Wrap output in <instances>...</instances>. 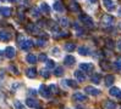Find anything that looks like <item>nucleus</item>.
Here are the masks:
<instances>
[{
    "label": "nucleus",
    "instance_id": "obj_1",
    "mask_svg": "<svg viewBox=\"0 0 121 109\" xmlns=\"http://www.w3.org/2000/svg\"><path fill=\"white\" fill-rule=\"evenodd\" d=\"M78 19H80L82 22V24L86 26V27H93L94 26L93 18L91 16H88V15H86V13H81L80 16H78Z\"/></svg>",
    "mask_w": 121,
    "mask_h": 109
},
{
    "label": "nucleus",
    "instance_id": "obj_2",
    "mask_svg": "<svg viewBox=\"0 0 121 109\" xmlns=\"http://www.w3.org/2000/svg\"><path fill=\"white\" fill-rule=\"evenodd\" d=\"M114 17L111 16V15H104V16L102 17V19H100V22H102V24L104 26V27H111L112 24H114Z\"/></svg>",
    "mask_w": 121,
    "mask_h": 109
},
{
    "label": "nucleus",
    "instance_id": "obj_3",
    "mask_svg": "<svg viewBox=\"0 0 121 109\" xmlns=\"http://www.w3.org/2000/svg\"><path fill=\"white\" fill-rule=\"evenodd\" d=\"M26 104L30 107V108H34V109H42V107L39 105L38 103V101L37 99H34V98H27L26 99Z\"/></svg>",
    "mask_w": 121,
    "mask_h": 109
},
{
    "label": "nucleus",
    "instance_id": "obj_4",
    "mask_svg": "<svg viewBox=\"0 0 121 109\" xmlns=\"http://www.w3.org/2000/svg\"><path fill=\"white\" fill-rule=\"evenodd\" d=\"M39 93H40V96L42 97H44V98H49L50 97V91H49V87L45 86V85H40L39 87Z\"/></svg>",
    "mask_w": 121,
    "mask_h": 109
},
{
    "label": "nucleus",
    "instance_id": "obj_5",
    "mask_svg": "<svg viewBox=\"0 0 121 109\" xmlns=\"http://www.w3.org/2000/svg\"><path fill=\"white\" fill-rule=\"evenodd\" d=\"M84 92H86L87 94H89V96H98V94L100 93V91H99L98 89L92 87V86H86L84 87Z\"/></svg>",
    "mask_w": 121,
    "mask_h": 109
},
{
    "label": "nucleus",
    "instance_id": "obj_6",
    "mask_svg": "<svg viewBox=\"0 0 121 109\" xmlns=\"http://www.w3.org/2000/svg\"><path fill=\"white\" fill-rule=\"evenodd\" d=\"M26 29L30 33H32V34H39L40 33V30H39V27L37 26V24H34V23H30V24H27L26 26Z\"/></svg>",
    "mask_w": 121,
    "mask_h": 109
},
{
    "label": "nucleus",
    "instance_id": "obj_7",
    "mask_svg": "<svg viewBox=\"0 0 121 109\" xmlns=\"http://www.w3.org/2000/svg\"><path fill=\"white\" fill-rule=\"evenodd\" d=\"M72 99L76 101V102H86L87 101V96L86 94H83L81 92H76L72 94Z\"/></svg>",
    "mask_w": 121,
    "mask_h": 109
},
{
    "label": "nucleus",
    "instance_id": "obj_8",
    "mask_svg": "<svg viewBox=\"0 0 121 109\" xmlns=\"http://www.w3.org/2000/svg\"><path fill=\"white\" fill-rule=\"evenodd\" d=\"M5 56L9 58V60H11V58H13L16 56V51L15 49H13L12 46H9V47H6L5 49Z\"/></svg>",
    "mask_w": 121,
    "mask_h": 109
},
{
    "label": "nucleus",
    "instance_id": "obj_9",
    "mask_svg": "<svg viewBox=\"0 0 121 109\" xmlns=\"http://www.w3.org/2000/svg\"><path fill=\"white\" fill-rule=\"evenodd\" d=\"M10 39H11V33L10 32H8V30H1L0 32V41L6 42Z\"/></svg>",
    "mask_w": 121,
    "mask_h": 109
},
{
    "label": "nucleus",
    "instance_id": "obj_10",
    "mask_svg": "<svg viewBox=\"0 0 121 109\" xmlns=\"http://www.w3.org/2000/svg\"><path fill=\"white\" fill-rule=\"evenodd\" d=\"M93 68L94 67L92 63H81L80 64V70H82V71H92Z\"/></svg>",
    "mask_w": 121,
    "mask_h": 109
},
{
    "label": "nucleus",
    "instance_id": "obj_11",
    "mask_svg": "<svg viewBox=\"0 0 121 109\" xmlns=\"http://www.w3.org/2000/svg\"><path fill=\"white\" fill-rule=\"evenodd\" d=\"M75 62H76L75 57H73V56H71V55L66 56V57H65V60H64V63H65V65H67V67H72V65L75 64Z\"/></svg>",
    "mask_w": 121,
    "mask_h": 109
},
{
    "label": "nucleus",
    "instance_id": "obj_12",
    "mask_svg": "<svg viewBox=\"0 0 121 109\" xmlns=\"http://www.w3.org/2000/svg\"><path fill=\"white\" fill-rule=\"evenodd\" d=\"M103 4H104L105 9L108 11H112L114 9H115V4H114L112 0H103Z\"/></svg>",
    "mask_w": 121,
    "mask_h": 109
},
{
    "label": "nucleus",
    "instance_id": "obj_13",
    "mask_svg": "<svg viewBox=\"0 0 121 109\" xmlns=\"http://www.w3.org/2000/svg\"><path fill=\"white\" fill-rule=\"evenodd\" d=\"M109 93L112 97H121V91H120L119 87H110Z\"/></svg>",
    "mask_w": 121,
    "mask_h": 109
},
{
    "label": "nucleus",
    "instance_id": "obj_14",
    "mask_svg": "<svg viewBox=\"0 0 121 109\" xmlns=\"http://www.w3.org/2000/svg\"><path fill=\"white\" fill-rule=\"evenodd\" d=\"M32 46H33V41L28 39V40H25V41L22 42V45H21V49L25 50V51H28Z\"/></svg>",
    "mask_w": 121,
    "mask_h": 109
},
{
    "label": "nucleus",
    "instance_id": "obj_15",
    "mask_svg": "<svg viewBox=\"0 0 121 109\" xmlns=\"http://www.w3.org/2000/svg\"><path fill=\"white\" fill-rule=\"evenodd\" d=\"M75 78L78 80V81H84L86 80V75L82 70H76L75 71Z\"/></svg>",
    "mask_w": 121,
    "mask_h": 109
},
{
    "label": "nucleus",
    "instance_id": "obj_16",
    "mask_svg": "<svg viewBox=\"0 0 121 109\" xmlns=\"http://www.w3.org/2000/svg\"><path fill=\"white\" fill-rule=\"evenodd\" d=\"M26 75L28 78H31V79L35 78V76H37V69H35V68H28L26 70Z\"/></svg>",
    "mask_w": 121,
    "mask_h": 109
},
{
    "label": "nucleus",
    "instance_id": "obj_17",
    "mask_svg": "<svg viewBox=\"0 0 121 109\" xmlns=\"http://www.w3.org/2000/svg\"><path fill=\"white\" fill-rule=\"evenodd\" d=\"M0 15L4 17H9L11 15V9L10 7H0Z\"/></svg>",
    "mask_w": 121,
    "mask_h": 109
},
{
    "label": "nucleus",
    "instance_id": "obj_18",
    "mask_svg": "<svg viewBox=\"0 0 121 109\" xmlns=\"http://www.w3.org/2000/svg\"><path fill=\"white\" fill-rule=\"evenodd\" d=\"M114 81H115V76H114V75L109 74V75L105 76V85L106 86H111L114 84Z\"/></svg>",
    "mask_w": 121,
    "mask_h": 109
},
{
    "label": "nucleus",
    "instance_id": "obj_19",
    "mask_svg": "<svg viewBox=\"0 0 121 109\" xmlns=\"http://www.w3.org/2000/svg\"><path fill=\"white\" fill-rule=\"evenodd\" d=\"M26 61L30 64H35L37 63V57H35L34 55H32V53H30V55L26 56Z\"/></svg>",
    "mask_w": 121,
    "mask_h": 109
},
{
    "label": "nucleus",
    "instance_id": "obj_20",
    "mask_svg": "<svg viewBox=\"0 0 121 109\" xmlns=\"http://www.w3.org/2000/svg\"><path fill=\"white\" fill-rule=\"evenodd\" d=\"M91 81L92 83H93V84H99V83H100L102 81V75L100 74H93V75H92V78H91Z\"/></svg>",
    "mask_w": 121,
    "mask_h": 109
},
{
    "label": "nucleus",
    "instance_id": "obj_21",
    "mask_svg": "<svg viewBox=\"0 0 121 109\" xmlns=\"http://www.w3.org/2000/svg\"><path fill=\"white\" fill-rule=\"evenodd\" d=\"M78 53L82 55V56H88L89 55V49L86 47V46H81V47H78Z\"/></svg>",
    "mask_w": 121,
    "mask_h": 109
},
{
    "label": "nucleus",
    "instance_id": "obj_22",
    "mask_svg": "<svg viewBox=\"0 0 121 109\" xmlns=\"http://www.w3.org/2000/svg\"><path fill=\"white\" fill-rule=\"evenodd\" d=\"M53 9L55 11H58V12H62L64 11V6H62V4L60 1H55L54 5H53Z\"/></svg>",
    "mask_w": 121,
    "mask_h": 109
},
{
    "label": "nucleus",
    "instance_id": "obj_23",
    "mask_svg": "<svg viewBox=\"0 0 121 109\" xmlns=\"http://www.w3.org/2000/svg\"><path fill=\"white\" fill-rule=\"evenodd\" d=\"M105 109H115L116 108V103L114 101H106L105 104H104Z\"/></svg>",
    "mask_w": 121,
    "mask_h": 109
},
{
    "label": "nucleus",
    "instance_id": "obj_24",
    "mask_svg": "<svg viewBox=\"0 0 121 109\" xmlns=\"http://www.w3.org/2000/svg\"><path fill=\"white\" fill-rule=\"evenodd\" d=\"M70 10L72 11V12H80L81 11V7H80V5H78L77 3H71L70 4Z\"/></svg>",
    "mask_w": 121,
    "mask_h": 109
},
{
    "label": "nucleus",
    "instance_id": "obj_25",
    "mask_svg": "<svg viewBox=\"0 0 121 109\" xmlns=\"http://www.w3.org/2000/svg\"><path fill=\"white\" fill-rule=\"evenodd\" d=\"M64 84L67 85L69 87H72V89H77V83H76V81H73V80H70V79L64 80Z\"/></svg>",
    "mask_w": 121,
    "mask_h": 109
},
{
    "label": "nucleus",
    "instance_id": "obj_26",
    "mask_svg": "<svg viewBox=\"0 0 121 109\" xmlns=\"http://www.w3.org/2000/svg\"><path fill=\"white\" fill-rule=\"evenodd\" d=\"M40 11L43 13H49L50 12V7H49V5L47 3H42L40 4Z\"/></svg>",
    "mask_w": 121,
    "mask_h": 109
},
{
    "label": "nucleus",
    "instance_id": "obj_27",
    "mask_svg": "<svg viewBox=\"0 0 121 109\" xmlns=\"http://www.w3.org/2000/svg\"><path fill=\"white\" fill-rule=\"evenodd\" d=\"M65 50L67 51V52H73V51L76 50V45L73 42H67L65 45Z\"/></svg>",
    "mask_w": 121,
    "mask_h": 109
},
{
    "label": "nucleus",
    "instance_id": "obj_28",
    "mask_svg": "<svg viewBox=\"0 0 121 109\" xmlns=\"http://www.w3.org/2000/svg\"><path fill=\"white\" fill-rule=\"evenodd\" d=\"M54 75H55V76H62V75H64V69H62V67H55Z\"/></svg>",
    "mask_w": 121,
    "mask_h": 109
},
{
    "label": "nucleus",
    "instance_id": "obj_29",
    "mask_svg": "<svg viewBox=\"0 0 121 109\" xmlns=\"http://www.w3.org/2000/svg\"><path fill=\"white\" fill-rule=\"evenodd\" d=\"M45 65H47V69H48V70H49V69H54V68H55V62L52 61V60H48V61L45 62Z\"/></svg>",
    "mask_w": 121,
    "mask_h": 109
},
{
    "label": "nucleus",
    "instance_id": "obj_30",
    "mask_svg": "<svg viewBox=\"0 0 121 109\" xmlns=\"http://www.w3.org/2000/svg\"><path fill=\"white\" fill-rule=\"evenodd\" d=\"M13 107H15V109H26L25 105L21 103V101H18V99H16L13 102Z\"/></svg>",
    "mask_w": 121,
    "mask_h": 109
},
{
    "label": "nucleus",
    "instance_id": "obj_31",
    "mask_svg": "<svg viewBox=\"0 0 121 109\" xmlns=\"http://www.w3.org/2000/svg\"><path fill=\"white\" fill-rule=\"evenodd\" d=\"M31 15L33 17H39L40 11L38 10V7H32V9H31Z\"/></svg>",
    "mask_w": 121,
    "mask_h": 109
},
{
    "label": "nucleus",
    "instance_id": "obj_32",
    "mask_svg": "<svg viewBox=\"0 0 121 109\" xmlns=\"http://www.w3.org/2000/svg\"><path fill=\"white\" fill-rule=\"evenodd\" d=\"M37 45H38L39 47H43V46H45V45H47V39L39 38V39L37 40Z\"/></svg>",
    "mask_w": 121,
    "mask_h": 109
},
{
    "label": "nucleus",
    "instance_id": "obj_33",
    "mask_svg": "<svg viewBox=\"0 0 121 109\" xmlns=\"http://www.w3.org/2000/svg\"><path fill=\"white\" fill-rule=\"evenodd\" d=\"M40 75L43 76V78H45V79H48L49 76H50V73H49L48 69H42L40 70Z\"/></svg>",
    "mask_w": 121,
    "mask_h": 109
},
{
    "label": "nucleus",
    "instance_id": "obj_34",
    "mask_svg": "<svg viewBox=\"0 0 121 109\" xmlns=\"http://www.w3.org/2000/svg\"><path fill=\"white\" fill-rule=\"evenodd\" d=\"M60 26H61V27H64V28L69 27V19H67V18H65V17L61 18V19H60Z\"/></svg>",
    "mask_w": 121,
    "mask_h": 109
},
{
    "label": "nucleus",
    "instance_id": "obj_35",
    "mask_svg": "<svg viewBox=\"0 0 121 109\" xmlns=\"http://www.w3.org/2000/svg\"><path fill=\"white\" fill-rule=\"evenodd\" d=\"M38 60H39L40 62H47V61H48V57H47L45 53H40V55L38 56Z\"/></svg>",
    "mask_w": 121,
    "mask_h": 109
},
{
    "label": "nucleus",
    "instance_id": "obj_36",
    "mask_svg": "<svg viewBox=\"0 0 121 109\" xmlns=\"http://www.w3.org/2000/svg\"><path fill=\"white\" fill-rule=\"evenodd\" d=\"M99 64H100V67H102L104 70H108V69H109V64L106 63V61H102Z\"/></svg>",
    "mask_w": 121,
    "mask_h": 109
},
{
    "label": "nucleus",
    "instance_id": "obj_37",
    "mask_svg": "<svg viewBox=\"0 0 121 109\" xmlns=\"http://www.w3.org/2000/svg\"><path fill=\"white\" fill-rule=\"evenodd\" d=\"M25 40H26V39H25V36H23V35H21V34H20V35L17 36V44H18L20 46L22 45V42H23Z\"/></svg>",
    "mask_w": 121,
    "mask_h": 109
},
{
    "label": "nucleus",
    "instance_id": "obj_38",
    "mask_svg": "<svg viewBox=\"0 0 121 109\" xmlns=\"http://www.w3.org/2000/svg\"><path fill=\"white\" fill-rule=\"evenodd\" d=\"M49 91L50 92H53V93H58V87H56V85H50L49 86Z\"/></svg>",
    "mask_w": 121,
    "mask_h": 109
},
{
    "label": "nucleus",
    "instance_id": "obj_39",
    "mask_svg": "<svg viewBox=\"0 0 121 109\" xmlns=\"http://www.w3.org/2000/svg\"><path fill=\"white\" fill-rule=\"evenodd\" d=\"M115 67H116V69L121 70V57H119L117 60L115 61Z\"/></svg>",
    "mask_w": 121,
    "mask_h": 109
},
{
    "label": "nucleus",
    "instance_id": "obj_40",
    "mask_svg": "<svg viewBox=\"0 0 121 109\" xmlns=\"http://www.w3.org/2000/svg\"><path fill=\"white\" fill-rule=\"evenodd\" d=\"M52 53H53L54 56H59V55H60V50H59V47H54V49L52 50Z\"/></svg>",
    "mask_w": 121,
    "mask_h": 109
},
{
    "label": "nucleus",
    "instance_id": "obj_41",
    "mask_svg": "<svg viewBox=\"0 0 121 109\" xmlns=\"http://www.w3.org/2000/svg\"><path fill=\"white\" fill-rule=\"evenodd\" d=\"M106 46L108 47H114V41L112 40H110V39H106Z\"/></svg>",
    "mask_w": 121,
    "mask_h": 109
},
{
    "label": "nucleus",
    "instance_id": "obj_42",
    "mask_svg": "<svg viewBox=\"0 0 121 109\" xmlns=\"http://www.w3.org/2000/svg\"><path fill=\"white\" fill-rule=\"evenodd\" d=\"M10 69L12 70L13 74H18V70H17V68L15 67V65H10Z\"/></svg>",
    "mask_w": 121,
    "mask_h": 109
},
{
    "label": "nucleus",
    "instance_id": "obj_43",
    "mask_svg": "<svg viewBox=\"0 0 121 109\" xmlns=\"http://www.w3.org/2000/svg\"><path fill=\"white\" fill-rule=\"evenodd\" d=\"M28 93H30V94H31V96H35V94H37L38 92H37V91H35L34 89H31L30 91H28Z\"/></svg>",
    "mask_w": 121,
    "mask_h": 109
},
{
    "label": "nucleus",
    "instance_id": "obj_44",
    "mask_svg": "<svg viewBox=\"0 0 121 109\" xmlns=\"http://www.w3.org/2000/svg\"><path fill=\"white\" fill-rule=\"evenodd\" d=\"M117 49H119V50L121 51V40H120V41L117 42Z\"/></svg>",
    "mask_w": 121,
    "mask_h": 109
},
{
    "label": "nucleus",
    "instance_id": "obj_45",
    "mask_svg": "<svg viewBox=\"0 0 121 109\" xmlns=\"http://www.w3.org/2000/svg\"><path fill=\"white\" fill-rule=\"evenodd\" d=\"M89 1H91V3H92V4H95V3H97V1H98V0H89Z\"/></svg>",
    "mask_w": 121,
    "mask_h": 109
},
{
    "label": "nucleus",
    "instance_id": "obj_46",
    "mask_svg": "<svg viewBox=\"0 0 121 109\" xmlns=\"http://www.w3.org/2000/svg\"><path fill=\"white\" fill-rule=\"evenodd\" d=\"M119 16H121V7L119 9Z\"/></svg>",
    "mask_w": 121,
    "mask_h": 109
},
{
    "label": "nucleus",
    "instance_id": "obj_47",
    "mask_svg": "<svg viewBox=\"0 0 121 109\" xmlns=\"http://www.w3.org/2000/svg\"><path fill=\"white\" fill-rule=\"evenodd\" d=\"M76 109H82V108H76Z\"/></svg>",
    "mask_w": 121,
    "mask_h": 109
},
{
    "label": "nucleus",
    "instance_id": "obj_48",
    "mask_svg": "<svg viewBox=\"0 0 121 109\" xmlns=\"http://www.w3.org/2000/svg\"><path fill=\"white\" fill-rule=\"evenodd\" d=\"M0 1H5V0H0Z\"/></svg>",
    "mask_w": 121,
    "mask_h": 109
},
{
    "label": "nucleus",
    "instance_id": "obj_49",
    "mask_svg": "<svg viewBox=\"0 0 121 109\" xmlns=\"http://www.w3.org/2000/svg\"><path fill=\"white\" fill-rule=\"evenodd\" d=\"M120 109H121V107H120Z\"/></svg>",
    "mask_w": 121,
    "mask_h": 109
}]
</instances>
